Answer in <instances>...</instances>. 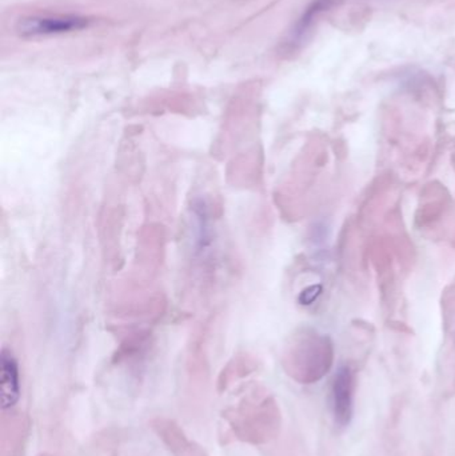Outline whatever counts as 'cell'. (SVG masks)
Masks as SVG:
<instances>
[{"instance_id":"obj_5","label":"cell","mask_w":455,"mask_h":456,"mask_svg":"<svg viewBox=\"0 0 455 456\" xmlns=\"http://www.w3.org/2000/svg\"><path fill=\"white\" fill-rule=\"evenodd\" d=\"M322 292V287L321 285H311L307 290H304L300 295V303L302 304H311Z\"/></svg>"},{"instance_id":"obj_3","label":"cell","mask_w":455,"mask_h":456,"mask_svg":"<svg viewBox=\"0 0 455 456\" xmlns=\"http://www.w3.org/2000/svg\"><path fill=\"white\" fill-rule=\"evenodd\" d=\"M0 393H1V409H11L15 406L20 398V383H19V368L15 358L11 352H1L0 363Z\"/></svg>"},{"instance_id":"obj_2","label":"cell","mask_w":455,"mask_h":456,"mask_svg":"<svg viewBox=\"0 0 455 456\" xmlns=\"http://www.w3.org/2000/svg\"><path fill=\"white\" fill-rule=\"evenodd\" d=\"M90 20L82 16H31L20 19L16 31L22 36H40L78 31L88 26Z\"/></svg>"},{"instance_id":"obj_1","label":"cell","mask_w":455,"mask_h":456,"mask_svg":"<svg viewBox=\"0 0 455 456\" xmlns=\"http://www.w3.org/2000/svg\"><path fill=\"white\" fill-rule=\"evenodd\" d=\"M355 375L348 365H341L331 386V407L335 423L339 427L350 425L354 414Z\"/></svg>"},{"instance_id":"obj_4","label":"cell","mask_w":455,"mask_h":456,"mask_svg":"<svg viewBox=\"0 0 455 456\" xmlns=\"http://www.w3.org/2000/svg\"><path fill=\"white\" fill-rule=\"evenodd\" d=\"M331 4H332V0H314L311 3V6L306 10V13L299 19V22L295 26V30L293 31L291 38H293L294 43L299 42L307 33V31L313 26L315 17L319 15L322 11H325V10H327L329 7H331Z\"/></svg>"}]
</instances>
